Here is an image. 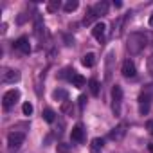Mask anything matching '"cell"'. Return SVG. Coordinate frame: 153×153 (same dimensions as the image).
<instances>
[{"instance_id": "cell-1", "label": "cell", "mask_w": 153, "mask_h": 153, "mask_svg": "<svg viewBox=\"0 0 153 153\" xmlns=\"http://www.w3.org/2000/svg\"><path fill=\"white\" fill-rule=\"evenodd\" d=\"M148 45V36L144 33H131L128 36V42H126V49L130 54H139L144 51V47Z\"/></svg>"}, {"instance_id": "cell-2", "label": "cell", "mask_w": 153, "mask_h": 153, "mask_svg": "<svg viewBox=\"0 0 153 153\" xmlns=\"http://www.w3.org/2000/svg\"><path fill=\"white\" fill-rule=\"evenodd\" d=\"M151 101H153V85H148L142 88V92L139 94V112L142 115H146L149 112V106H151Z\"/></svg>"}, {"instance_id": "cell-3", "label": "cell", "mask_w": 153, "mask_h": 153, "mask_svg": "<svg viewBox=\"0 0 153 153\" xmlns=\"http://www.w3.org/2000/svg\"><path fill=\"white\" fill-rule=\"evenodd\" d=\"M121 105H123V88L115 85L112 88V110L115 115H121Z\"/></svg>"}, {"instance_id": "cell-4", "label": "cell", "mask_w": 153, "mask_h": 153, "mask_svg": "<svg viewBox=\"0 0 153 153\" xmlns=\"http://www.w3.org/2000/svg\"><path fill=\"white\" fill-rule=\"evenodd\" d=\"M24 140H25V135L22 131H11L9 137H7V146H9V149L16 151V149H20V146L24 144Z\"/></svg>"}, {"instance_id": "cell-5", "label": "cell", "mask_w": 153, "mask_h": 153, "mask_svg": "<svg viewBox=\"0 0 153 153\" xmlns=\"http://www.w3.org/2000/svg\"><path fill=\"white\" fill-rule=\"evenodd\" d=\"M18 99H20V92H18L16 88L7 90V92L4 94V97H2V101H4V108H6V110H7V108H11Z\"/></svg>"}, {"instance_id": "cell-6", "label": "cell", "mask_w": 153, "mask_h": 153, "mask_svg": "<svg viewBox=\"0 0 153 153\" xmlns=\"http://www.w3.org/2000/svg\"><path fill=\"white\" fill-rule=\"evenodd\" d=\"M123 76L124 78H135V74H137V68H135V63L131 59H126L123 63V68H121Z\"/></svg>"}, {"instance_id": "cell-7", "label": "cell", "mask_w": 153, "mask_h": 153, "mask_svg": "<svg viewBox=\"0 0 153 153\" xmlns=\"http://www.w3.org/2000/svg\"><path fill=\"white\" fill-rule=\"evenodd\" d=\"M13 47L16 49V51H20L22 54H29L31 52V45H29V38H25V36H22V38H18L15 43H13Z\"/></svg>"}, {"instance_id": "cell-8", "label": "cell", "mask_w": 153, "mask_h": 153, "mask_svg": "<svg viewBox=\"0 0 153 153\" xmlns=\"http://www.w3.org/2000/svg\"><path fill=\"white\" fill-rule=\"evenodd\" d=\"M20 79V72L18 70H13V68H6L2 72V81L4 83H15Z\"/></svg>"}, {"instance_id": "cell-9", "label": "cell", "mask_w": 153, "mask_h": 153, "mask_svg": "<svg viewBox=\"0 0 153 153\" xmlns=\"http://www.w3.org/2000/svg\"><path fill=\"white\" fill-rule=\"evenodd\" d=\"M124 135H126V124H119V126H115V128L108 133V137H110L112 140H121Z\"/></svg>"}, {"instance_id": "cell-10", "label": "cell", "mask_w": 153, "mask_h": 153, "mask_svg": "<svg viewBox=\"0 0 153 153\" xmlns=\"http://www.w3.org/2000/svg\"><path fill=\"white\" fill-rule=\"evenodd\" d=\"M105 33H106V25L101 22V24H96L94 25V29H92V34H94V38L97 40V42H103L105 40Z\"/></svg>"}, {"instance_id": "cell-11", "label": "cell", "mask_w": 153, "mask_h": 153, "mask_svg": "<svg viewBox=\"0 0 153 153\" xmlns=\"http://www.w3.org/2000/svg\"><path fill=\"white\" fill-rule=\"evenodd\" d=\"M70 137H72L74 142H83V139H85V130H83L79 124H78V126H74L72 131H70Z\"/></svg>"}, {"instance_id": "cell-12", "label": "cell", "mask_w": 153, "mask_h": 153, "mask_svg": "<svg viewBox=\"0 0 153 153\" xmlns=\"http://www.w3.org/2000/svg\"><path fill=\"white\" fill-rule=\"evenodd\" d=\"M108 9H110V4L105 2V0H101V2H97V4L94 6V11H96L97 16H105V15H108Z\"/></svg>"}, {"instance_id": "cell-13", "label": "cell", "mask_w": 153, "mask_h": 153, "mask_svg": "<svg viewBox=\"0 0 153 153\" xmlns=\"http://www.w3.org/2000/svg\"><path fill=\"white\" fill-rule=\"evenodd\" d=\"M96 18H97V15H96L94 7H88V9H87V13H85L83 24H85V25H90V24H94V20H96Z\"/></svg>"}, {"instance_id": "cell-14", "label": "cell", "mask_w": 153, "mask_h": 153, "mask_svg": "<svg viewBox=\"0 0 153 153\" xmlns=\"http://www.w3.org/2000/svg\"><path fill=\"white\" fill-rule=\"evenodd\" d=\"M81 63H83V67H94L96 65V54L94 52H88V54H85L83 56V59H81Z\"/></svg>"}, {"instance_id": "cell-15", "label": "cell", "mask_w": 153, "mask_h": 153, "mask_svg": "<svg viewBox=\"0 0 153 153\" xmlns=\"http://www.w3.org/2000/svg\"><path fill=\"white\" fill-rule=\"evenodd\" d=\"M101 149H103V139H99V137L92 139V144H90V151H92V153H101Z\"/></svg>"}, {"instance_id": "cell-16", "label": "cell", "mask_w": 153, "mask_h": 153, "mask_svg": "<svg viewBox=\"0 0 153 153\" xmlns=\"http://www.w3.org/2000/svg\"><path fill=\"white\" fill-rule=\"evenodd\" d=\"M70 81H72V85H74V87H78V88H81V87H85V83H87V81H85V78H83V76H81V74H74Z\"/></svg>"}, {"instance_id": "cell-17", "label": "cell", "mask_w": 153, "mask_h": 153, "mask_svg": "<svg viewBox=\"0 0 153 153\" xmlns=\"http://www.w3.org/2000/svg\"><path fill=\"white\" fill-rule=\"evenodd\" d=\"M88 87H90V94H92V96H99L101 87H99V81H97V79H90V81H88Z\"/></svg>"}, {"instance_id": "cell-18", "label": "cell", "mask_w": 153, "mask_h": 153, "mask_svg": "<svg viewBox=\"0 0 153 153\" xmlns=\"http://www.w3.org/2000/svg\"><path fill=\"white\" fill-rule=\"evenodd\" d=\"M52 97H54L56 101H67L68 94H67V90H61V88H58V90H54V92H52Z\"/></svg>"}, {"instance_id": "cell-19", "label": "cell", "mask_w": 153, "mask_h": 153, "mask_svg": "<svg viewBox=\"0 0 153 153\" xmlns=\"http://www.w3.org/2000/svg\"><path fill=\"white\" fill-rule=\"evenodd\" d=\"M43 119L51 124V123H54L56 121V114H54V110H51V108H45L43 110Z\"/></svg>"}, {"instance_id": "cell-20", "label": "cell", "mask_w": 153, "mask_h": 153, "mask_svg": "<svg viewBox=\"0 0 153 153\" xmlns=\"http://www.w3.org/2000/svg\"><path fill=\"white\" fill-rule=\"evenodd\" d=\"M59 7H61V2H59V0H51V2L47 4V11H49V13H56Z\"/></svg>"}, {"instance_id": "cell-21", "label": "cell", "mask_w": 153, "mask_h": 153, "mask_svg": "<svg viewBox=\"0 0 153 153\" xmlns=\"http://www.w3.org/2000/svg\"><path fill=\"white\" fill-rule=\"evenodd\" d=\"M78 6H79V4H78V0H68V2L63 6V9H65L67 13H72V11L78 9Z\"/></svg>"}, {"instance_id": "cell-22", "label": "cell", "mask_w": 153, "mask_h": 153, "mask_svg": "<svg viewBox=\"0 0 153 153\" xmlns=\"http://www.w3.org/2000/svg\"><path fill=\"white\" fill-rule=\"evenodd\" d=\"M56 151H58V153H70V148H68V144L59 142V144L56 146Z\"/></svg>"}, {"instance_id": "cell-23", "label": "cell", "mask_w": 153, "mask_h": 153, "mask_svg": "<svg viewBox=\"0 0 153 153\" xmlns=\"http://www.w3.org/2000/svg\"><path fill=\"white\" fill-rule=\"evenodd\" d=\"M72 72H74L72 68H63L61 74H59V78H68V79H72V76H74Z\"/></svg>"}, {"instance_id": "cell-24", "label": "cell", "mask_w": 153, "mask_h": 153, "mask_svg": "<svg viewBox=\"0 0 153 153\" xmlns=\"http://www.w3.org/2000/svg\"><path fill=\"white\" fill-rule=\"evenodd\" d=\"M22 112H24V115H31V114H33V105H31V103H24Z\"/></svg>"}, {"instance_id": "cell-25", "label": "cell", "mask_w": 153, "mask_h": 153, "mask_svg": "<svg viewBox=\"0 0 153 153\" xmlns=\"http://www.w3.org/2000/svg\"><path fill=\"white\" fill-rule=\"evenodd\" d=\"M148 72H149V76L153 78V54L148 58Z\"/></svg>"}, {"instance_id": "cell-26", "label": "cell", "mask_w": 153, "mask_h": 153, "mask_svg": "<svg viewBox=\"0 0 153 153\" xmlns=\"http://www.w3.org/2000/svg\"><path fill=\"white\" fill-rule=\"evenodd\" d=\"M146 130H148V131H149V135H151V137H153V119H151V121H148V123H146Z\"/></svg>"}, {"instance_id": "cell-27", "label": "cell", "mask_w": 153, "mask_h": 153, "mask_svg": "<svg viewBox=\"0 0 153 153\" xmlns=\"http://www.w3.org/2000/svg\"><path fill=\"white\" fill-rule=\"evenodd\" d=\"M61 112H65V114L70 112V103H68V101H65V103L61 105Z\"/></svg>"}, {"instance_id": "cell-28", "label": "cell", "mask_w": 153, "mask_h": 153, "mask_svg": "<svg viewBox=\"0 0 153 153\" xmlns=\"http://www.w3.org/2000/svg\"><path fill=\"white\" fill-rule=\"evenodd\" d=\"M85 103H87V97H85V96H81V97H79V108H81V110H83Z\"/></svg>"}, {"instance_id": "cell-29", "label": "cell", "mask_w": 153, "mask_h": 153, "mask_svg": "<svg viewBox=\"0 0 153 153\" xmlns=\"http://www.w3.org/2000/svg\"><path fill=\"white\" fill-rule=\"evenodd\" d=\"M149 27H153V15L149 16Z\"/></svg>"}, {"instance_id": "cell-30", "label": "cell", "mask_w": 153, "mask_h": 153, "mask_svg": "<svg viewBox=\"0 0 153 153\" xmlns=\"http://www.w3.org/2000/svg\"><path fill=\"white\" fill-rule=\"evenodd\" d=\"M148 148H149V153H153V144H149Z\"/></svg>"}]
</instances>
